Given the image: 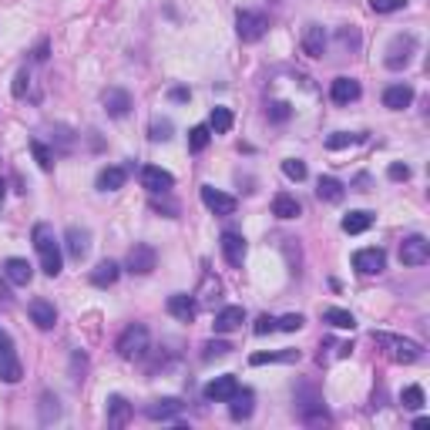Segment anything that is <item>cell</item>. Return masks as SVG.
<instances>
[{
    "label": "cell",
    "instance_id": "1",
    "mask_svg": "<svg viewBox=\"0 0 430 430\" xmlns=\"http://www.w3.org/2000/svg\"><path fill=\"white\" fill-rule=\"evenodd\" d=\"M34 249H38V256H40V269L54 279L57 272H61V243L54 239V229L47 222L34 225Z\"/></svg>",
    "mask_w": 430,
    "mask_h": 430
},
{
    "label": "cell",
    "instance_id": "2",
    "mask_svg": "<svg viewBox=\"0 0 430 430\" xmlns=\"http://www.w3.org/2000/svg\"><path fill=\"white\" fill-rule=\"evenodd\" d=\"M374 343L376 346H383V350L390 353V360H397V363H417V360L424 356L420 343L404 339V337H393V333H376L374 330Z\"/></svg>",
    "mask_w": 430,
    "mask_h": 430
},
{
    "label": "cell",
    "instance_id": "3",
    "mask_svg": "<svg viewBox=\"0 0 430 430\" xmlns=\"http://www.w3.org/2000/svg\"><path fill=\"white\" fill-rule=\"evenodd\" d=\"M118 356L121 360H141V356L148 353V330L141 326V323H131L128 330L118 337Z\"/></svg>",
    "mask_w": 430,
    "mask_h": 430
},
{
    "label": "cell",
    "instance_id": "4",
    "mask_svg": "<svg viewBox=\"0 0 430 430\" xmlns=\"http://www.w3.org/2000/svg\"><path fill=\"white\" fill-rule=\"evenodd\" d=\"M236 31H239V38L245 44H256V40L266 38V31H269V17L262 14V10H239V17H236Z\"/></svg>",
    "mask_w": 430,
    "mask_h": 430
},
{
    "label": "cell",
    "instance_id": "5",
    "mask_svg": "<svg viewBox=\"0 0 430 430\" xmlns=\"http://www.w3.org/2000/svg\"><path fill=\"white\" fill-rule=\"evenodd\" d=\"M128 272L131 276H148L151 269L158 266V252H155V245L148 243H135L131 245V252H128Z\"/></svg>",
    "mask_w": 430,
    "mask_h": 430
},
{
    "label": "cell",
    "instance_id": "6",
    "mask_svg": "<svg viewBox=\"0 0 430 430\" xmlns=\"http://www.w3.org/2000/svg\"><path fill=\"white\" fill-rule=\"evenodd\" d=\"M413 51H417V40L410 38V34H400V38L390 40V47H387V68L390 71H400V68H407L413 61Z\"/></svg>",
    "mask_w": 430,
    "mask_h": 430
},
{
    "label": "cell",
    "instance_id": "7",
    "mask_svg": "<svg viewBox=\"0 0 430 430\" xmlns=\"http://www.w3.org/2000/svg\"><path fill=\"white\" fill-rule=\"evenodd\" d=\"M353 269L356 272H363V276H380L383 269H387V252L383 249H360L353 256Z\"/></svg>",
    "mask_w": 430,
    "mask_h": 430
},
{
    "label": "cell",
    "instance_id": "8",
    "mask_svg": "<svg viewBox=\"0 0 430 430\" xmlns=\"http://www.w3.org/2000/svg\"><path fill=\"white\" fill-rule=\"evenodd\" d=\"M236 390H239V380L232 374H225V376H215L212 383H206L202 397H206L208 404H229V400L236 397Z\"/></svg>",
    "mask_w": 430,
    "mask_h": 430
},
{
    "label": "cell",
    "instance_id": "9",
    "mask_svg": "<svg viewBox=\"0 0 430 430\" xmlns=\"http://www.w3.org/2000/svg\"><path fill=\"white\" fill-rule=\"evenodd\" d=\"M88 249H91V232L81 229V225H68V232H64V252L75 262H81L88 256Z\"/></svg>",
    "mask_w": 430,
    "mask_h": 430
},
{
    "label": "cell",
    "instance_id": "10",
    "mask_svg": "<svg viewBox=\"0 0 430 430\" xmlns=\"http://www.w3.org/2000/svg\"><path fill=\"white\" fill-rule=\"evenodd\" d=\"M400 262H404V266H424V262H430V243L424 236L404 239V243H400Z\"/></svg>",
    "mask_w": 430,
    "mask_h": 430
},
{
    "label": "cell",
    "instance_id": "11",
    "mask_svg": "<svg viewBox=\"0 0 430 430\" xmlns=\"http://www.w3.org/2000/svg\"><path fill=\"white\" fill-rule=\"evenodd\" d=\"M202 202L215 215H232L236 212V199L229 192H219V188H212V185H202Z\"/></svg>",
    "mask_w": 430,
    "mask_h": 430
},
{
    "label": "cell",
    "instance_id": "12",
    "mask_svg": "<svg viewBox=\"0 0 430 430\" xmlns=\"http://www.w3.org/2000/svg\"><path fill=\"white\" fill-rule=\"evenodd\" d=\"M185 410V404L178 400V397H165V400H155V404H148L145 407V413H148V420H178V413Z\"/></svg>",
    "mask_w": 430,
    "mask_h": 430
},
{
    "label": "cell",
    "instance_id": "13",
    "mask_svg": "<svg viewBox=\"0 0 430 430\" xmlns=\"http://www.w3.org/2000/svg\"><path fill=\"white\" fill-rule=\"evenodd\" d=\"M141 185L148 188V192H171V185H175V178H171V171H165V169H158V165H145L141 169Z\"/></svg>",
    "mask_w": 430,
    "mask_h": 430
},
{
    "label": "cell",
    "instance_id": "14",
    "mask_svg": "<svg viewBox=\"0 0 430 430\" xmlns=\"http://www.w3.org/2000/svg\"><path fill=\"white\" fill-rule=\"evenodd\" d=\"M27 313H31V323H34L38 330H54V326H57V309H54V302H47V300H31Z\"/></svg>",
    "mask_w": 430,
    "mask_h": 430
},
{
    "label": "cell",
    "instance_id": "15",
    "mask_svg": "<svg viewBox=\"0 0 430 430\" xmlns=\"http://www.w3.org/2000/svg\"><path fill=\"white\" fill-rule=\"evenodd\" d=\"M302 54L306 57L326 54V31L319 24H306V31H302Z\"/></svg>",
    "mask_w": 430,
    "mask_h": 430
},
{
    "label": "cell",
    "instance_id": "16",
    "mask_svg": "<svg viewBox=\"0 0 430 430\" xmlns=\"http://www.w3.org/2000/svg\"><path fill=\"white\" fill-rule=\"evenodd\" d=\"M219 245H222V256H225V262H229V266H243V259H245V239L239 236V232H222Z\"/></svg>",
    "mask_w": 430,
    "mask_h": 430
},
{
    "label": "cell",
    "instance_id": "17",
    "mask_svg": "<svg viewBox=\"0 0 430 430\" xmlns=\"http://www.w3.org/2000/svg\"><path fill=\"white\" fill-rule=\"evenodd\" d=\"M101 101H105V112L112 114V118H125L131 112V94L121 91V88H108V91L101 94Z\"/></svg>",
    "mask_w": 430,
    "mask_h": 430
},
{
    "label": "cell",
    "instance_id": "18",
    "mask_svg": "<svg viewBox=\"0 0 430 430\" xmlns=\"http://www.w3.org/2000/svg\"><path fill=\"white\" fill-rule=\"evenodd\" d=\"M20 376H24V367L17 360V350L14 346L0 350V380L3 383H20Z\"/></svg>",
    "mask_w": 430,
    "mask_h": 430
},
{
    "label": "cell",
    "instance_id": "19",
    "mask_svg": "<svg viewBox=\"0 0 430 430\" xmlns=\"http://www.w3.org/2000/svg\"><path fill=\"white\" fill-rule=\"evenodd\" d=\"M245 323V309L243 306H225V309H219L215 313V333H232V330H239Z\"/></svg>",
    "mask_w": 430,
    "mask_h": 430
},
{
    "label": "cell",
    "instance_id": "20",
    "mask_svg": "<svg viewBox=\"0 0 430 430\" xmlns=\"http://www.w3.org/2000/svg\"><path fill=\"white\" fill-rule=\"evenodd\" d=\"M3 276H7V282H14V286H27V282L34 279V266L27 259H7L3 262Z\"/></svg>",
    "mask_w": 430,
    "mask_h": 430
},
{
    "label": "cell",
    "instance_id": "21",
    "mask_svg": "<svg viewBox=\"0 0 430 430\" xmlns=\"http://www.w3.org/2000/svg\"><path fill=\"white\" fill-rule=\"evenodd\" d=\"M410 101H413L410 84H390V88L383 91V105H387L390 112H404V108H410Z\"/></svg>",
    "mask_w": 430,
    "mask_h": 430
},
{
    "label": "cell",
    "instance_id": "22",
    "mask_svg": "<svg viewBox=\"0 0 430 430\" xmlns=\"http://www.w3.org/2000/svg\"><path fill=\"white\" fill-rule=\"evenodd\" d=\"M330 98L337 101V105H350L360 98V81L353 77H337L333 84H330Z\"/></svg>",
    "mask_w": 430,
    "mask_h": 430
},
{
    "label": "cell",
    "instance_id": "23",
    "mask_svg": "<svg viewBox=\"0 0 430 430\" xmlns=\"http://www.w3.org/2000/svg\"><path fill=\"white\" fill-rule=\"evenodd\" d=\"M169 313L175 319H182V323H192V319H195V313H199V306H195V300H192V296H185V293H175V296H169Z\"/></svg>",
    "mask_w": 430,
    "mask_h": 430
},
{
    "label": "cell",
    "instance_id": "24",
    "mask_svg": "<svg viewBox=\"0 0 430 430\" xmlns=\"http://www.w3.org/2000/svg\"><path fill=\"white\" fill-rule=\"evenodd\" d=\"M118 276H121V269H118V262H112V259L98 262V266L91 269V282L98 286V289H108V286H114V282H118Z\"/></svg>",
    "mask_w": 430,
    "mask_h": 430
},
{
    "label": "cell",
    "instance_id": "25",
    "mask_svg": "<svg viewBox=\"0 0 430 430\" xmlns=\"http://www.w3.org/2000/svg\"><path fill=\"white\" fill-rule=\"evenodd\" d=\"M131 420V404L125 397H108V427H125Z\"/></svg>",
    "mask_w": 430,
    "mask_h": 430
},
{
    "label": "cell",
    "instance_id": "26",
    "mask_svg": "<svg viewBox=\"0 0 430 430\" xmlns=\"http://www.w3.org/2000/svg\"><path fill=\"white\" fill-rule=\"evenodd\" d=\"M125 178H128V169L108 165V169L98 171V188H101V192H118V188L125 185Z\"/></svg>",
    "mask_w": 430,
    "mask_h": 430
},
{
    "label": "cell",
    "instance_id": "27",
    "mask_svg": "<svg viewBox=\"0 0 430 430\" xmlns=\"http://www.w3.org/2000/svg\"><path fill=\"white\" fill-rule=\"evenodd\" d=\"M343 232L346 236H360V232H367L370 225H374V212H363V208H356L350 215H343Z\"/></svg>",
    "mask_w": 430,
    "mask_h": 430
},
{
    "label": "cell",
    "instance_id": "28",
    "mask_svg": "<svg viewBox=\"0 0 430 430\" xmlns=\"http://www.w3.org/2000/svg\"><path fill=\"white\" fill-rule=\"evenodd\" d=\"M343 182L339 178H333V175H323L316 182V195L323 199V202H343Z\"/></svg>",
    "mask_w": 430,
    "mask_h": 430
},
{
    "label": "cell",
    "instance_id": "29",
    "mask_svg": "<svg viewBox=\"0 0 430 430\" xmlns=\"http://www.w3.org/2000/svg\"><path fill=\"white\" fill-rule=\"evenodd\" d=\"M229 413H232V420H249L252 417V393L236 390V397L229 400Z\"/></svg>",
    "mask_w": 430,
    "mask_h": 430
},
{
    "label": "cell",
    "instance_id": "30",
    "mask_svg": "<svg viewBox=\"0 0 430 430\" xmlns=\"http://www.w3.org/2000/svg\"><path fill=\"white\" fill-rule=\"evenodd\" d=\"M272 215H276V219H296V215H300V202H296L289 192H279V195L272 199Z\"/></svg>",
    "mask_w": 430,
    "mask_h": 430
},
{
    "label": "cell",
    "instance_id": "31",
    "mask_svg": "<svg viewBox=\"0 0 430 430\" xmlns=\"http://www.w3.org/2000/svg\"><path fill=\"white\" fill-rule=\"evenodd\" d=\"M323 323H330V326H337V330H353L356 319L350 309H339V306H330L326 313H323Z\"/></svg>",
    "mask_w": 430,
    "mask_h": 430
},
{
    "label": "cell",
    "instance_id": "32",
    "mask_svg": "<svg viewBox=\"0 0 430 430\" xmlns=\"http://www.w3.org/2000/svg\"><path fill=\"white\" fill-rule=\"evenodd\" d=\"M293 360H300V350H289V353H252L249 356L252 367H262V363H293Z\"/></svg>",
    "mask_w": 430,
    "mask_h": 430
},
{
    "label": "cell",
    "instance_id": "33",
    "mask_svg": "<svg viewBox=\"0 0 430 430\" xmlns=\"http://www.w3.org/2000/svg\"><path fill=\"white\" fill-rule=\"evenodd\" d=\"M208 141H212V128L208 125H195V128L188 131V148L192 151H206Z\"/></svg>",
    "mask_w": 430,
    "mask_h": 430
},
{
    "label": "cell",
    "instance_id": "34",
    "mask_svg": "<svg viewBox=\"0 0 430 430\" xmlns=\"http://www.w3.org/2000/svg\"><path fill=\"white\" fill-rule=\"evenodd\" d=\"M208 128L215 131V135H225V131L232 128V112H229V108H212V114H208Z\"/></svg>",
    "mask_w": 430,
    "mask_h": 430
},
{
    "label": "cell",
    "instance_id": "35",
    "mask_svg": "<svg viewBox=\"0 0 430 430\" xmlns=\"http://www.w3.org/2000/svg\"><path fill=\"white\" fill-rule=\"evenodd\" d=\"M31 151H34V162L40 165V171H51V169H54V151L47 148L44 141H38V138H34V141H31Z\"/></svg>",
    "mask_w": 430,
    "mask_h": 430
},
{
    "label": "cell",
    "instance_id": "36",
    "mask_svg": "<svg viewBox=\"0 0 430 430\" xmlns=\"http://www.w3.org/2000/svg\"><path fill=\"white\" fill-rule=\"evenodd\" d=\"M356 141H360V135H353V131H333V135L326 138V148L343 151V148H350V145H356Z\"/></svg>",
    "mask_w": 430,
    "mask_h": 430
},
{
    "label": "cell",
    "instance_id": "37",
    "mask_svg": "<svg viewBox=\"0 0 430 430\" xmlns=\"http://www.w3.org/2000/svg\"><path fill=\"white\" fill-rule=\"evenodd\" d=\"M61 417V407H57V397L54 393H44L40 397V424H51Z\"/></svg>",
    "mask_w": 430,
    "mask_h": 430
},
{
    "label": "cell",
    "instance_id": "38",
    "mask_svg": "<svg viewBox=\"0 0 430 430\" xmlns=\"http://www.w3.org/2000/svg\"><path fill=\"white\" fill-rule=\"evenodd\" d=\"M400 404H404V410H420L424 407V390L420 387H407L400 393Z\"/></svg>",
    "mask_w": 430,
    "mask_h": 430
},
{
    "label": "cell",
    "instance_id": "39",
    "mask_svg": "<svg viewBox=\"0 0 430 430\" xmlns=\"http://www.w3.org/2000/svg\"><path fill=\"white\" fill-rule=\"evenodd\" d=\"M282 175L293 178V182H302V178H306V162H300V158H286V162H282Z\"/></svg>",
    "mask_w": 430,
    "mask_h": 430
},
{
    "label": "cell",
    "instance_id": "40",
    "mask_svg": "<svg viewBox=\"0 0 430 430\" xmlns=\"http://www.w3.org/2000/svg\"><path fill=\"white\" fill-rule=\"evenodd\" d=\"M229 353H232V346H229L225 339H212V343H206L202 360H219V356H229Z\"/></svg>",
    "mask_w": 430,
    "mask_h": 430
},
{
    "label": "cell",
    "instance_id": "41",
    "mask_svg": "<svg viewBox=\"0 0 430 430\" xmlns=\"http://www.w3.org/2000/svg\"><path fill=\"white\" fill-rule=\"evenodd\" d=\"M407 0H370V10L374 14H393V10H404Z\"/></svg>",
    "mask_w": 430,
    "mask_h": 430
},
{
    "label": "cell",
    "instance_id": "42",
    "mask_svg": "<svg viewBox=\"0 0 430 430\" xmlns=\"http://www.w3.org/2000/svg\"><path fill=\"white\" fill-rule=\"evenodd\" d=\"M151 141H169L171 138V121L169 118H162V121H155L151 125V135H148Z\"/></svg>",
    "mask_w": 430,
    "mask_h": 430
},
{
    "label": "cell",
    "instance_id": "43",
    "mask_svg": "<svg viewBox=\"0 0 430 430\" xmlns=\"http://www.w3.org/2000/svg\"><path fill=\"white\" fill-rule=\"evenodd\" d=\"M276 330H282V333H296V330H302V316L300 313H289V316L276 319Z\"/></svg>",
    "mask_w": 430,
    "mask_h": 430
},
{
    "label": "cell",
    "instance_id": "44",
    "mask_svg": "<svg viewBox=\"0 0 430 430\" xmlns=\"http://www.w3.org/2000/svg\"><path fill=\"white\" fill-rule=\"evenodd\" d=\"M289 114H293V108L286 101H272L269 105V121H289Z\"/></svg>",
    "mask_w": 430,
    "mask_h": 430
},
{
    "label": "cell",
    "instance_id": "45",
    "mask_svg": "<svg viewBox=\"0 0 430 430\" xmlns=\"http://www.w3.org/2000/svg\"><path fill=\"white\" fill-rule=\"evenodd\" d=\"M339 44H343V47H360V31H356V27H339Z\"/></svg>",
    "mask_w": 430,
    "mask_h": 430
},
{
    "label": "cell",
    "instance_id": "46",
    "mask_svg": "<svg viewBox=\"0 0 430 430\" xmlns=\"http://www.w3.org/2000/svg\"><path fill=\"white\" fill-rule=\"evenodd\" d=\"M387 175H390V182H407V178H410V165H404V162H393L390 169H387Z\"/></svg>",
    "mask_w": 430,
    "mask_h": 430
},
{
    "label": "cell",
    "instance_id": "47",
    "mask_svg": "<svg viewBox=\"0 0 430 430\" xmlns=\"http://www.w3.org/2000/svg\"><path fill=\"white\" fill-rule=\"evenodd\" d=\"M27 88H31V75H27V71H17V77H14V88H10V91H14V98H24V94H27Z\"/></svg>",
    "mask_w": 430,
    "mask_h": 430
},
{
    "label": "cell",
    "instance_id": "48",
    "mask_svg": "<svg viewBox=\"0 0 430 430\" xmlns=\"http://www.w3.org/2000/svg\"><path fill=\"white\" fill-rule=\"evenodd\" d=\"M252 330H256V337H266V333H272V330H276V319H272V316H259Z\"/></svg>",
    "mask_w": 430,
    "mask_h": 430
},
{
    "label": "cell",
    "instance_id": "49",
    "mask_svg": "<svg viewBox=\"0 0 430 430\" xmlns=\"http://www.w3.org/2000/svg\"><path fill=\"white\" fill-rule=\"evenodd\" d=\"M169 98L171 101H188V88H171Z\"/></svg>",
    "mask_w": 430,
    "mask_h": 430
},
{
    "label": "cell",
    "instance_id": "50",
    "mask_svg": "<svg viewBox=\"0 0 430 430\" xmlns=\"http://www.w3.org/2000/svg\"><path fill=\"white\" fill-rule=\"evenodd\" d=\"M34 61H47V40H40L38 51H34Z\"/></svg>",
    "mask_w": 430,
    "mask_h": 430
},
{
    "label": "cell",
    "instance_id": "51",
    "mask_svg": "<svg viewBox=\"0 0 430 430\" xmlns=\"http://www.w3.org/2000/svg\"><path fill=\"white\" fill-rule=\"evenodd\" d=\"M3 195H7V182L0 178V202H3Z\"/></svg>",
    "mask_w": 430,
    "mask_h": 430
}]
</instances>
